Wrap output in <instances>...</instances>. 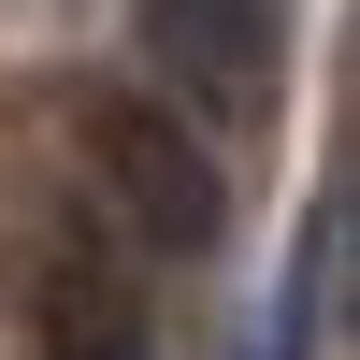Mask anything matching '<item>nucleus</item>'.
Here are the masks:
<instances>
[{"label": "nucleus", "mask_w": 360, "mask_h": 360, "mask_svg": "<svg viewBox=\"0 0 360 360\" xmlns=\"http://www.w3.org/2000/svg\"><path fill=\"white\" fill-rule=\"evenodd\" d=\"M44 360H144V303H130V274H101L86 245L44 274Z\"/></svg>", "instance_id": "7ed1b4c3"}, {"label": "nucleus", "mask_w": 360, "mask_h": 360, "mask_svg": "<svg viewBox=\"0 0 360 360\" xmlns=\"http://www.w3.org/2000/svg\"><path fill=\"white\" fill-rule=\"evenodd\" d=\"M144 29H159L173 86L202 115H259L274 101V0H144Z\"/></svg>", "instance_id": "f03ea898"}, {"label": "nucleus", "mask_w": 360, "mask_h": 360, "mask_svg": "<svg viewBox=\"0 0 360 360\" xmlns=\"http://www.w3.org/2000/svg\"><path fill=\"white\" fill-rule=\"evenodd\" d=\"M86 159H101V188L130 202V231L144 245H173V259H217V231H231V173L202 159L188 130H173L159 101H86Z\"/></svg>", "instance_id": "f257e3e1"}]
</instances>
